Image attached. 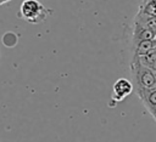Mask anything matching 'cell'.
Instances as JSON below:
<instances>
[{
    "instance_id": "cell-9",
    "label": "cell",
    "mask_w": 156,
    "mask_h": 142,
    "mask_svg": "<svg viewBox=\"0 0 156 142\" xmlns=\"http://www.w3.org/2000/svg\"><path fill=\"white\" fill-rule=\"evenodd\" d=\"M9 1H11V0H6V2H9Z\"/></svg>"
},
{
    "instance_id": "cell-8",
    "label": "cell",
    "mask_w": 156,
    "mask_h": 142,
    "mask_svg": "<svg viewBox=\"0 0 156 142\" xmlns=\"http://www.w3.org/2000/svg\"><path fill=\"white\" fill-rule=\"evenodd\" d=\"M6 2V0H0V5H2V4H5Z\"/></svg>"
},
{
    "instance_id": "cell-7",
    "label": "cell",
    "mask_w": 156,
    "mask_h": 142,
    "mask_svg": "<svg viewBox=\"0 0 156 142\" xmlns=\"http://www.w3.org/2000/svg\"><path fill=\"white\" fill-rule=\"evenodd\" d=\"M149 112H150V114L152 115V118H154V119H155V121H156V107H154V108H152V109H150Z\"/></svg>"
},
{
    "instance_id": "cell-5",
    "label": "cell",
    "mask_w": 156,
    "mask_h": 142,
    "mask_svg": "<svg viewBox=\"0 0 156 142\" xmlns=\"http://www.w3.org/2000/svg\"><path fill=\"white\" fill-rule=\"evenodd\" d=\"M156 47V39L155 40H143L134 44V55L133 57H143L151 52Z\"/></svg>"
},
{
    "instance_id": "cell-2",
    "label": "cell",
    "mask_w": 156,
    "mask_h": 142,
    "mask_svg": "<svg viewBox=\"0 0 156 142\" xmlns=\"http://www.w3.org/2000/svg\"><path fill=\"white\" fill-rule=\"evenodd\" d=\"M50 13L51 11L38 0H24L20 6L18 17L29 23L38 24L40 22H44L50 16Z\"/></svg>"
},
{
    "instance_id": "cell-6",
    "label": "cell",
    "mask_w": 156,
    "mask_h": 142,
    "mask_svg": "<svg viewBox=\"0 0 156 142\" xmlns=\"http://www.w3.org/2000/svg\"><path fill=\"white\" fill-rule=\"evenodd\" d=\"M138 97L143 102V104L147 108V110L156 107V89L155 90H144L136 92Z\"/></svg>"
},
{
    "instance_id": "cell-3",
    "label": "cell",
    "mask_w": 156,
    "mask_h": 142,
    "mask_svg": "<svg viewBox=\"0 0 156 142\" xmlns=\"http://www.w3.org/2000/svg\"><path fill=\"white\" fill-rule=\"evenodd\" d=\"M134 91L133 83L126 78H119L115 81L112 86V100L115 102H121L128 97Z\"/></svg>"
},
{
    "instance_id": "cell-4",
    "label": "cell",
    "mask_w": 156,
    "mask_h": 142,
    "mask_svg": "<svg viewBox=\"0 0 156 142\" xmlns=\"http://www.w3.org/2000/svg\"><path fill=\"white\" fill-rule=\"evenodd\" d=\"M156 39V30L145 28L139 23H135L134 32H133V44H136L143 40H155Z\"/></svg>"
},
{
    "instance_id": "cell-1",
    "label": "cell",
    "mask_w": 156,
    "mask_h": 142,
    "mask_svg": "<svg viewBox=\"0 0 156 142\" xmlns=\"http://www.w3.org/2000/svg\"><path fill=\"white\" fill-rule=\"evenodd\" d=\"M130 70L133 75L134 91L155 90L156 89V72L140 63L138 58H133L130 63Z\"/></svg>"
}]
</instances>
